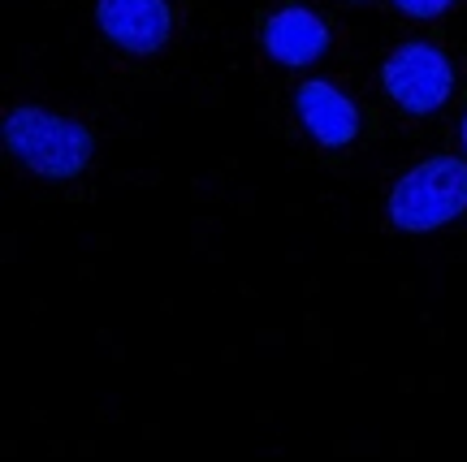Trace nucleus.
Listing matches in <instances>:
<instances>
[{
  "mask_svg": "<svg viewBox=\"0 0 467 462\" xmlns=\"http://www.w3.org/2000/svg\"><path fill=\"white\" fill-rule=\"evenodd\" d=\"M104 35L126 52H156L169 39L165 0H100L96 5Z\"/></svg>",
  "mask_w": 467,
  "mask_h": 462,
  "instance_id": "nucleus-4",
  "label": "nucleus"
},
{
  "mask_svg": "<svg viewBox=\"0 0 467 462\" xmlns=\"http://www.w3.org/2000/svg\"><path fill=\"white\" fill-rule=\"evenodd\" d=\"M394 5H399L402 14H411V17H437L451 0H394Z\"/></svg>",
  "mask_w": 467,
  "mask_h": 462,
  "instance_id": "nucleus-7",
  "label": "nucleus"
},
{
  "mask_svg": "<svg viewBox=\"0 0 467 462\" xmlns=\"http://www.w3.org/2000/svg\"><path fill=\"white\" fill-rule=\"evenodd\" d=\"M0 134H5V148L39 178H74L96 151V139L83 121L44 113V108H14Z\"/></svg>",
  "mask_w": 467,
  "mask_h": 462,
  "instance_id": "nucleus-1",
  "label": "nucleus"
},
{
  "mask_svg": "<svg viewBox=\"0 0 467 462\" xmlns=\"http://www.w3.org/2000/svg\"><path fill=\"white\" fill-rule=\"evenodd\" d=\"M467 208V165L454 156H437L411 169L394 195H389V221L407 233L437 230Z\"/></svg>",
  "mask_w": 467,
  "mask_h": 462,
  "instance_id": "nucleus-2",
  "label": "nucleus"
},
{
  "mask_svg": "<svg viewBox=\"0 0 467 462\" xmlns=\"http://www.w3.org/2000/svg\"><path fill=\"white\" fill-rule=\"evenodd\" d=\"M463 143H467V117H463Z\"/></svg>",
  "mask_w": 467,
  "mask_h": 462,
  "instance_id": "nucleus-8",
  "label": "nucleus"
},
{
  "mask_svg": "<svg viewBox=\"0 0 467 462\" xmlns=\"http://www.w3.org/2000/svg\"><path fill=\"white\" fill-rule=\"evenodd\" d=\"M295 104H299L303 126H307L312 139L325 143V148H347L350 139H355V130H359L355 104H350L334 83H320V78L303 83L299 96H295Z\"/></svg>",
  "mask_w": 467,
  "mask_h": 462,
  "instance_id": "nucleus-5",
  "label": "nucleus"
},
{
  "mask_svg": "<svg viewBox=\"0 0 467 462\" xmlns=\"http://www.w3.org/2000/svg\"><path fill=\"white\" fill-rule=\"evenodd\" d=\"M265 48L282 66H307V61H317L320 52L329 48V31H325V22L312 9L295 5V9H282V14L268 17Z\"/></svg>",
  "mask_w": 467,
  "mask_h": 462,
  "instance_id": "nucleus-6",
  "label": "nucleus"
},
{
  "mask_svg": "<svg viewBox=\"0 0 467 462\" xmlns=\"http://www.w3.org/2000/svg\"><path fill=\"white\" fill-rule=\"evenodd\" d=\"M381 78L389 99L402 104L407 113H433L451 96L454 69L433 44H402L399 52H389Z\"/></svg>",
  "mask_w": 467,
  "mask_h": 462,
  "instance_id": "nucleus-3",
  "label": "nucleus"
}]
</instances>
